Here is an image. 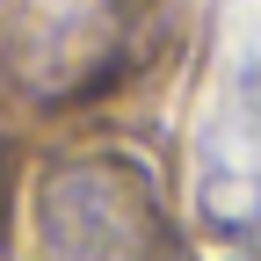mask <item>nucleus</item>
Segmentation results:
<instances>
[{
    "mask_svg": "<svg viewBox=\"0 0 261 261\" xmlns=\"http://www.w3.org/2000/svg\"><path fill=\"white\" fill-rule=\"evenodd\" d=\"M167 225L145 167L116 152L58 160L37 181V261H160Z\"/></svg>",
    "mask_w": 261,
    "mask_h": 261,
    "instance_id": "nucleus-1",
    "label": "nucleus"
},
{
    "mask_svg": "<svg viewBox=\"0 0 261 261\" xmlns=\"http://www.w3.org/2000/svg\"><path fill=\"white\" fill-rule=\"evenodd\" d=\"M123 22H130V0H15L22 73L44 87H80L87 73H102Z\"/></svg>",
    "mask_w": 261,
    "mask_h": 261,
    "instance_id": "nucleus-2",
    "label": "nucleus"
}]
</instances>
